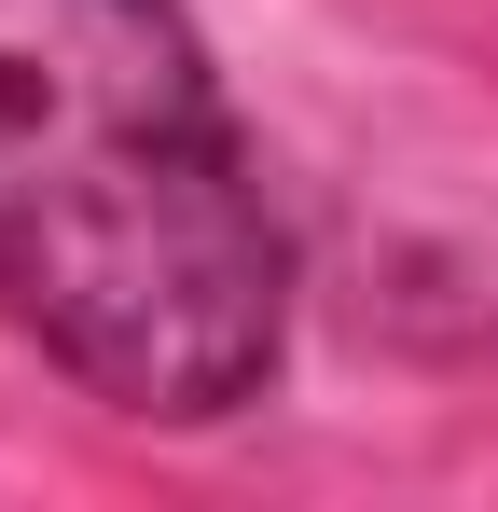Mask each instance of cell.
I'll return each mask as SVG.
<instances>
[{
	"label": "cell",
	"mask_w": 498,
	"mask_h": 512,
	"mask_svg": "<svg viewBox=\"0 0 498 512\" xmlns=\"http://www.w3.org/2000/svg\"><path fill=\"white\" fill-rule=\"evenodd\" d=\"M0 319L139 429L291 374V222L194 0H0Z\"/></svg>",
	"instance_id": "6da1fadb"
}]
</instances>
